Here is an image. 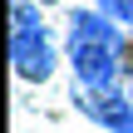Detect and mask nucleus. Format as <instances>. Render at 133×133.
I'll return each mask as SVG.
<instances>
[{"mask_svg":"<svg viewBox=\"0 0 133 133\" xmlns=\"http://www.w3.org/2000/svg\"><path fill=\"white\" fill-rule=\"evenodd\" d=\"M118 54H123V30L104 10H74L69 15V64H74L79 89L118 84Z\"/></svg>","mask_w":133,"mask_h":133,"instance_id":"nucleus-1","label":"nucleus"},{"mask_svg":"<svg viewBox=\"0 0 133 133\" xmlns=\"http://www.w3.org/2000/svg\"><path fill=\"white\" fill-rule=\"evenodd\" d=\"M74 104H79V114L94 118L99 128L133 133V99L118 89V84H109V89H74Z\"/></svg>","mask_w":133,"mask_h":133,"instance_id":"nucleus-2","label":"nucleus"},{"mask_svg":"<svg viewBox=\"0 0 133 133\" xmlns=\"http://www.w3.org/2000/svg\"><path fill=\"white\" fill-rule=\"evenodd\" d=\"M10 64H15V74L20 79H30V84H44L49 74H54V39H49V30H35V35H10Z\"/></svg>","mask_w":133,"mask_h":133,"instance_id":"nucleus-3","label":"nucleus"},{"mask_svg":"<svg viewBox=\"0 0 133 133\" xmlns=\"http://www.w3.org/2000/svg\"><path fill=\"white\" fill-rule=\"evenodd\" d=\"M10 20H15V35H35V30H44V20H39V10H35L30 0H15V10H10Z\"/></svg>","mask_w":133,"mask_h":133,"instance_id":"nucleus-4","label":"nucleus"},{"mask_svg":"<svg viewBox=\"0 0 133 133\" xmlns=\"http://www.w3.org/2000/svg\"><path fill=\"white\" fill-rule=\"evenodd\" d=\"M99 10L118 25H133V0H99Z\"/></svg>","mask_w":133,"mask_h":133,"instance_id":"nucleus-5","label":"nucleus"}]
</instances>
